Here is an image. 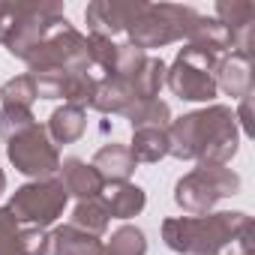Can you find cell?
<instances>
[{
	"instance_id": "14",
	"label": "cell",
	"mask_w": 255,
	"mask_h": 255,
	"mask_svg": "<svg viewBox=\"0 0 255 255\" xmlns=\"http://www.w3.org/2000/svg\"><path fill=\"white\" fill-rule=\"evenodd\" d=\"M216 90L228 93L231 99L252 96V63H249V54L228 51V54L219 57V63H216Z\"/></svg>"
},
{
	"instance_id": "30",
	"label": "cell",
	"mask_w": 255,
	"mask_h": 255,
	"mask_svg": "<svg viewBox=\"0 0 255 255\" xmlns=\"http://www.w3.org/2000/svg\"><path fill=\"white\" fill-rule=\"evenodd\" d=\"M6 192V174H3V168H0V195Z\"/></svg>"
},
{
	"instance_id": "19",
	"label": "cell",
	"mask_w": 255,
	"mask_h": 255,
	"mask_svg": "<svg viewBox=\"0 0 255 255\" xmlns=\"http://www.w3.org/2000/svg\"><path fill=\"white\" fill-rule=\"evenodd\" d=\"M84 129H87V114H84L81 105H60V108H54L51 117H48V126H45V132L54 141V147L78 141L84 135Z\"/></svg>"
},
{
	"instance_id": "16",
	"label": "cell",
	"mask_w": 255,
	"mask_h": 255,
	"mask_svg": "<svg viewBox=\"0 0 255 255\" xmlns=\"http://www.w3.org/2000/svg\"><path fill=\"white\" fill-rule=\"evenodd\" d=\"M99 198H102V204H105V210H108L111 219H132L147 204L144 189L135 186V183H129V180H123V183H105V189H102Z\"/></svg>"
},
{
	"instance_id": "12",
	"label": "cell",
	"mask_w": 255,
	"mask_h": 255,
	"mask_svg": "<svg viewBox=\"0 0 255 255\" xmlns=\"http://www.w3.org/2000/svg\"><path fill=\"white\" fill-rule=\"evenodd\" d=\"M132 9H135V0H96V3H90L84 9L90 36L114 39V36L126 33V24H129Z\"/></svg>"
},
{
	"instance_id": "9",
	"label": "cell",
	"mask_w": 255,
	"mask_h": 255,
	"mask_svg": "<svg viewBox=\"0 0 255 255\" xmlns=\"http://www.w3.org/2000/svg\"><path fill=\"white\" fill-rule=\"evenodd\" d=\"M6 153H9V162L15 165V171H21L24 177L48 180L60 171V153H57L54 141L48 138L45 126H39V123L27 126L24 132L9 138Z\"/></svg>"
},
{
	"instance_id": "7",
	"label": "cell",
	"mask_w": 255,
	"mask_h": 255,
	"mask_svg": "<svg viewBox=\"0 0 255 255\" xmlns=\"http://www.w3.org/2000/svg\"><path fill=\"white\" fill-rule=\"evenodd\" d=\"M216 54L198 51L192 45L180 48L174 63L165 69V84L174 96L186 102H213L216 96Z\"/></svg>"
},
{
	"instance_id": "24",
	"label": "cell",
	"mask_w": 255,
	"mask_h": 255,
	"mask_svg": "<svg viewBox=\"0 0 255 255\" xmlns=\"http://www.w3.org/2000/svg\"><path fill=\"white\" fill-rule=\"evenodd\" d=\"M165 69H168V66L162 63V57H150V54H147L144 66L129 78L132 87H135L138 102H147V99H156V96H159V87L165 84Z\"/></svg>"
},
{
	"instance_id": "3",
	"label": "cell",
	"mask_w": 255,
	"mask_h": 255,
	"mask_svg": "<svg viewBox=\"0 0 255 255\" xmlns=\"http://www.w3.org/2000/svg\"><path fill=\"white\" fill-rule=\"evenodd\" d=\"M60 18H66L63 3H54V0H33V3L0 0V45L12 57L24 60Z\"/></svg>"
},
{
	"instance_id": "22",
	"label": "cell",
	"mask_w": 255,
	"mask_h": 255,
	"mask_svg": "<svg viewBox=\"0 0 255 255\" xmlns=\"http://www.w3.org/2000/svg\"><path fill=\"white\" fill-rule=\"evenodd\" d=\"M108 219L111 216H108L102 198H87V201H78L75 204L69 225L78 228V231H84V234H90V237H102L108 231Z\"/></svg>"
},
{
	"instance_id": "29",
	"label": "cell",
	"mask_w": 255,
	"mask_h": 255,
	"mask_svg": "<svg viewBox=\"0 0 255 255\" xmlns=\"http://www.w3.org/2000/svg\"><path fill=\"white\" fill-rule=\"evenodd\" d=\"M147 60V51L135 48L132 42H117V63H114V75H123V78H132Z\"/></svg>"
},
{
	"instance_id": "18",
	"label": "cell",
	"mask_w": 255,
	"mask_h": 255,
	"mask_svg": "<svg viewBox=\"0 0 255 255\" xmlns=\"http://www.w3.org/2000/svg\"><path fill=\"white\" fill-rule=\"evenodd\" d=\"M192 48H198V51H207V54H216V57H222V54H228L231 51V36H228V30L216 21V18H207V15H201V12H195V18H192V24L186 27V36H183Z\"/></svg>"
},
{
	"instance_id": "27",
	"label": "cell",
	"mask_w": 255,
	"mask_h": 255,
	"mask_svg": "<svg viewBox=\"0 0 255 255\" xmlns=\"http://www.w3.org/2000/svg\"><path fill=\"white\" fill-rule=\"evenodd\" d=\"M33 123H36V117H33L30 108L3 105V108H0V138L9 141V138H15L18 132H24L27 126H33Z\"/></svg>"
},
{
	"instance_id": "10",
	"label": "cell",
	"mask_w": 255,
	"mask_h": 255,
	"mask_svg": "<svg viewBox=\"0 0 255 255\" xmlns=\"http://www.w3.org/2000/svg\"><path fill=\"white\" fill-rule=\"evenodd\" d=\"M0 255H48V234L21 225L6 207H0Z\"/></svg>"
},
{
	"instance_id": "15",
	"label": "cell",
	"mask_w": 255,
	"mask_h": 255,
	"mask_svg": "<svg viewBox=\"0 0 255 255\" xmlns=\"http://www.w3.org/2000/svg\"><path fill=\"white\" fill-rule=\"evenodd\" d=\"M60 183L66 186L69 195H75L78 201H87V198H99L102 189H105V180L99 177V171L93 165H87L84 159H63L60 162Z\"/></svg>"
},
{
	"instance_id": "17",
	"label": "cell",
	"mask_w": 255,
	"mask_h": 255,
	"mask_svg": "<svg viewBox=\"0 0 255 255\" xmlns=\"http://www.w3.org/2000/svg\"><path fill=\"white\" fill-rule=\"evenodd\" d=\"M96 171H99V177L105 180V183H123V180H129L132 177V171H135V156L129 153V144H117V141H111V144H105V147H99L96 153H93V162H90Z\"/></svg>"
},
{
	"instance_id": "4",
	"label": "cell",
	"mask_w": 255,
	"mask_h": 255,
	"mask_svg": "<svg viewBox=\"0 0 255 255\" xmlns=\"http://www.w3.org/2000/svg\"><path fill=\"white\" fill-rule=\"evenodd\" d=\"M195 9L180 6V3H144L135 0V9L126 24V36L141 51L147 48H162L186 36V27L192 24Z\"/></svg>"
},
{
	"instance_id": "8",
	"label": "cell",
	"mask_w": 255,
	"mask_h": 255,
	"mask_svg": "<svg viewBox=\"0 0 255 255\" xmlns=\"http://www.w3.org/2000/svg\"><path fill=\"white\" fill-rule=\"evenodd\" d=\"M66 201H69V192L60 183V177H48V180H33V183H24L21 189H15L6 210L21 225L45 231L51 222H57Z\"/></svg>"
},
{
	"instance_id": "26",
	"label": "cell",
	"mask_w": 255,
	"mask_h": 255,
	"mask_svg": "<svg viewBox=\"0 0 255 255\" xmlns=\"http://www.w3.org/2000/svg\"><path fill=\"white\" fill-rule=\"evenodd\" d=\"M0 99L3 105H21V108H30L39 96H36V81L33 75H18V78H9L3 87H0Z\"/></svg>"
},
{
	"instance_id": "28",
	"label": "cell",
	"mask_w": 255,
	"mask_h": 255,
	"mask_svg": "<svg viewBox=\"0 0 255 255\" xmlns=\"http://www.w3.org/2000/svg\"><path fill=\"white\" fill-rule=\"evenodd\" d=\"M87 48H90V60L102 75H114V63H117V42L105 39V36H87Z\"/></svg>"
},
{
	"instance_id": "2",
	"label": "cell",
	"mask_w": 255,
	"mask_h": 255,
	"mask_svg": "<svg viewBox=\"0 0 255 255\" xmlns=\"http://www.w3.org/2000/svg\"><path fill=\"white\" fill-rule=\"evenodd\" d=\"M252 219L240 210H219L204 216H171L162 222V240L180 255H222L225 246L237 243Z\"/></svg>"
},
{
	"instance_id": "23",
	"label": "cell",
	"mask_w": 255,
	"mask_h": 255,
	"mask_svg": "<svg viewBox=\"0 0 255 255\" xmlns=\"http://www.w3.org/2000/svg\"><path fill=\"white\" fill-rule=\"evenodd\" d=\"M123 117L129 120L132 129H147V126L168 129V123H171V108H168V102H162V99H147V102H135Z\"/></svg>"
},
{
	"instance_id": "11",
	"label": "cell",
	"mask_w": 255,
	"mask_h": 255,
	"mask_svg": "<svg viewBox=\"0 0 255 255\" xmlns=\"http://www.w3.org/2000/svg\"><path fill=\"white\" fill-rule=\"evenodd\" d=\"M216 21L231 36V51H252V27H255V3L252 0H219Z\"/></svg>"
},
{
	"instance_id": "6",
	"label": "cell",
	"mask_w": 255,
	"mask_h": 255,
	"mask_svg": "<svg viewBox=\"0 0 255 255\" xmlns=\"http://www.w3.org/2000/svg\"><path fill=\"white\" fill-rule=\"evenodd\" d=\"M30 66V75H45V72H75V69H90V48L87 36H81L66 18H60L48 36L24 57Z\"/></svg>"
},
{
	"instance_id": "20",
	"label": "cell",
	"mask_w": 255,
	"mask_h": 255,
	"mask_svg": "<svg viewBox=\"0 0 255 255\" xmlns=\"http://www.w3.org/2000/svg\"><path fill=\"white\" fill-rule=\"evenodd\" d=\"M48 255H105L99 237H90L72 225H60L48 234Z\"/></svg>"
},
{
	"instance_id": "21",
	"label": "cell",
	"mask_w": 255,
	"mask_h": 255,
	"mask_svg": "<svg viewBox=\"0 0 255 255\" xmlns=\"http://www.w3.org/2000/svg\"><path fill=\"white\" fill-rule=\"evenodd\" d=\"M129 153L135 156V162H159L162 156H168V129H159V126L132 129Z\"/></svg>"
},
{
	"instance_id": "25",
	"label": "cell",
	"mask_w": 255,
	"mask_h": 255,
	"mask_svg": "<svg viewBox=\"0 0 255 255\" xmlns=\"http://www.w3.org/2000/svg\"><path fill=\"white\" fill-rule=\"evenodd\" d=\"M105 246V255H147V240L138 225H120Z\"/></svg>"
},
{
	"instance_id": "1",
	"label": "cell",
	"mask_w": 255,
	"mask_h": 255,
	"mask_svg": "<svg viewBox=\"0 0 255 255\" xmlns=\"http://www.w3.org/2000/svg\"><path fill=\"white\" fill-rule=\"evenodd\" d=\"M240 129L228 105H207L168 123V156L228 165L237 153Z\"/></svg>"
},
{
	"instance_id": "5",
	"label": "cell",
	"mask_w": 255,
	"mask_h": 255,
	"mask_svg": "<svg viewBox=\"0 0 255 255\" xmlns=\"http://www.w3.org/2000/svg\"><path fill=\"white\" fill-rule=\"evenodd\" d=\"M240 189V174L228 165L198 162L189 174H183L174 186V201L189 216H204L216 207V201L234 195Z\"/></svg>"
},
{
	"instance_id": "13",
	"label": "cell",
	"mask_w": 255,
	"mask_h": 255,
	"mask_svg": "<svg viewBox=\"0 0 255 255\" xmlns=\"http://www.w3.org/2000/svg\"><path fill=\"white\" fill-rule=\"evenodd\" d=\"M135 102H138L135 87L123 75H102L90 96V108H96L102 114H126Z\"/></svg>"
}]
</instances>
